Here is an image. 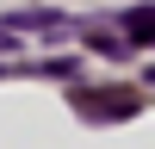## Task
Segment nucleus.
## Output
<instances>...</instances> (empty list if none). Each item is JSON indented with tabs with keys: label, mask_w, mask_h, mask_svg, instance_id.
I'll list each match as a JSON object with an SVG mask.
<instances>
[{
	"label": "nucleus",
	"mask_w": 155,
	"mask_h": 149,
	"mask_svg": "<svg viewBox=\"0 0 155 149\" xmlns=\"http://www.w3.org/2000/svg\"><path fill=\"white\" fill-rule=\"evenodd\" d=\"M81 118H130L137 112V93L130 87H106V93H74Z\"/></svg>",
	"instance_id": "f257e3e1"
},
{
	"label": "nucleus",
	"mask_w": 155,
	"mask_h": 149,
	"mask_svg": "<svg viewBox=\"0 0 155 149\" xmlns=\"http://www.w3.org/2000/svg\"><path fill=\"white\" fill-rule=\"evenodd\" d=\"M124 37L155 50V6H130V12H124Z\"/></svg>",
	"instance_id": "f03ea898"
},
{
	"label": "nucleus",
	"mask_w": 155,
	"mask_h": 149,
	"mask_svg": "<svg viewBox=\"0 0 155 149\" xmlns=\"http://www.w3.org/2000/svg\"><path fill=\"white\" fill-rule=\"evenodd\" d=\"M12 31H19V25H25V31H50V37H56V31H68V19H62V12H44V6H37V12H12Z\"/></svg>",
	"instance_id": "7ed1b4c3"
},
{
	"label": "nucleus",
	"mask_w": 155,
	"mask_h": 149,
	"mask_svg": "<svg viewBox=\"0 0 155 149\" xmlns=\"http://www.w3.org/2000/svg\"><path fill=\"white\" fill-rule=\"evenodd\" d=\"M19 50V37H12V25H0V56H12Z\"/></svg>",
	"instance_id": "20e7f679"
}]
</instances>
